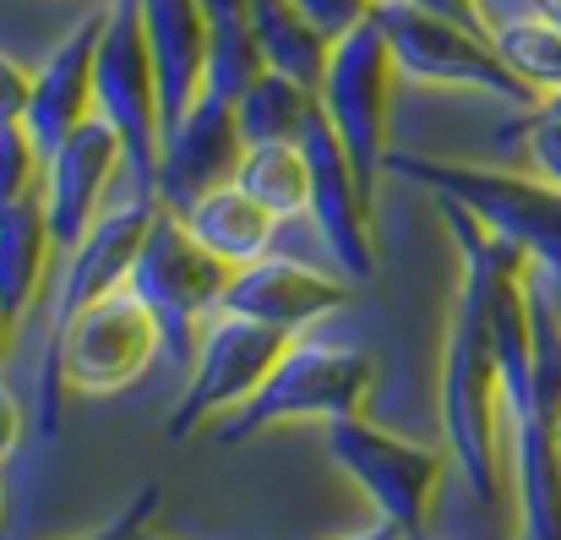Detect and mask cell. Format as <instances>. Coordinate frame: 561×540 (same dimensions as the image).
Returning a JSON list of instances; mask_svg holds the SVG:
<instances>
[{
    "label": "cell",
    "instance_id": "obj_10",
    "mask_svg": "<svg viewBox=\"0 0 561 540\" xmlns=\"http://www.w3.org/2000/svg\"><path fill=\"white\" fill-rule=\"evenodd\" d=\"M284 350H289V334L251 323V317H234V312H218L196 339L186 387H181V398L164 420V437L186 442L196 431H207L213 420H224L229 409H240L267 382V371L278 365Z\"/></svg>",
    "mask_w": 561,
    "mask_h": 540
},
{
    "label": "cell",
    "instance_id": "obj_19",
    "mask_svg": "<svg viewBox=\"0 0 561 540\" xmlns=\"http://www.w3.org/2000/svg\"><path fill=\"white\" fill-rule=\"evenodd\" d=\"M181 218H186L191 235H196L218 262H229V268L262 262V257L273 251V229H278V218H273L262 202H251L234 180L218 185V191H207V196H196Z\"/></svg>",
    "mask_w": 561,
    "mask_h": 540
},
{
    "label": "cell",
    "instance_id": "obj_5",
    "mask_svg": "<svg viewBox=\"0 0 561 540\" xmlns=\"http://www.w3.org/2000/svg\"><path fill=\"white\" fill-rule=\"evenodd\" d=\"M229 279H234V268L218 262L186 229V218L159 202V213H153V224H148V240H142L137 262H131L126 290L153 312V323H159V334H164V360H170V365L191 371L196 339H202V328L218 317Z\"/></svg>",
    "mask_w": 561,
    "mask_h": 540
},
{
    "label": "cell",
    "instance_id": "obj_9",
    "mask_svg": "<svg viewBox=\"0 0 561 540\" xmlns=\"http://www.w3.org/2000/svg\"><path fill=\"white\" fill-rule=\"evenodd\" d=\"M392 82H398V66H392V49H387V33L376 22V11L350 27L333 55H328V71H322V110L355 165V176L366 185V196H376V180L387 176V121H392Z\"/></svg>",
    "mask_w": 561,
    "mask_h": 540
},
{
    "label": "cell",
    "instance_id": "obj_31",
    "mask_svg": "<svg viewBox=\"0 0 561 540\" xmlns=\"http://www.w3.org/2000/svg\"><path fill=\"white\" fill-rule=\"evenodd\" d=\"M22 431H27V409H22V398H16V393L0 382V464L16 453Z\"/></svg>",
    "mask_w": 561,
    "mask_h": 540
},
{
    "label": "cell",
    "instance_id": "obj_38",
    "mask_svg": "<svg viewBox=\"0 0 561 540\" xmlns=\"http://www.w3.org/2000/svg\"><path fill=\"white\" fill-rule=\"evenodd\" d=\"M0 519H5V497H0Z\"/></svg>",
    "mask_w": 561,
    "mask_h": 540
},
{
    "label": "cell",
    "instance_id": "obj_36",
    "mask_svg": "<svg viewBox=\"0 0 561 540\" xmlns=\"http://www.w3.org/2000/svg\"><path fill=\"white\" fill-rule=\"evenodd\" d=\"M546 110H557V115H561V88L551 93V99H546Z\"/></svg>",
    "mask_w": 561,
    "mask_h": 540
},
{
    "label": "cell",
    "instance_id": "obj_15",
    "mask_svg": "<svg viewBox=\"0 0 561 540\" xmlns=\"http://www.w3.org/2000/svg\"><path fill=\"white\" fill-rule=\"evenodd\" d=\"M339 306H350L344 273H322V268H306L289 257H262L251 268H234L218 312H234V317H251V323H267V328L300 339L311 323L333 317Z\"/></svg>",
    "mask_w": 561,
    "mask_h": 540
},
{
    "label": "cell",
    "instance_id": "obj_37",
    "mask_svg": "<svg viewBox=\"0 0 561 540\" xmlns=\"http://www.w3.org/2000/svg\"><path fill=\"white\" fill-rule=\"evenodd\" d=\"M557 448H561V415H557Z\"/></svg>",
    "mask_w": 561,
    "mask_h": 540
},
{
    "label": "cell",
    "instance_id": "obj_16",
    "mask_svg": "<svg viewBox=\"0 0 561 540\" xmlns=\"http://www.w3.org/2000/svg\"><path fill=\"white\" fill-rule=\"evenodd\" d=\"M99 33H104V5L88 11L49 55L44 66L33 71V99H27V137L38 143V154L49 159L82 121L99 115V99H93V55H99Z\"/></svg>",
    "mask_w": 561,
    "mask_h": 540
},
{
    "label": "cell",
    "instance_id": "obj_23",
    "mask_svg": "<svg viewBox=\"0 0 561 540\" xmlns=\"http://www.w3.org/2000/svg\"><path fill=\"white\" fill-rule=\"evenodd\" d=\"M234 185L262 202L273 218H295V213H311V170H306V148L300 143H262V148H245Z\"/></svg>",
    "mask_w": 561,
    "mask_h": 540
},
{
    "label": "cell",
    "instance_id": "obj_24",
    "mask_svg": "<svg viewBox=\"0 0 561 540\" xmlns=\"http://www.w3.org/2000/svg\"><path fill=\"white\" fill-rule=\"evenodd\" d=\"M491 44L507 60L513 77H524L540 99H551L561 88V27L546 16H507L491 22Z\"/></svg>",
    "mask_w": 561,
    "mask_h": 540
},
{
    "label": "cell",
    "instance_id": "obj_2",
    "mask_svg": "<svg viewBox=\"0 0 561 540\" xmlns=\"http://www.w3.org/2000/svg\"><path fill=\"white\" fill-rule=\"evenodd\" d=\"M387 176H403L425 191H436V202H458L469 207L496 240L529 251L535 273H546L561 284V191L535 180L529 170H496V165H463V159H436V154H387Z\"/></svg>",
    "mask_w": 561,
    "mask_h": 540
},
{
    "label": "cell",
    "instance_id": "obj_22",
    "mask_svg": "<svg viewBox=\"0 0 561 540\" xmlns=\"http://www.w3.org/2000/svg\"><path fill=\"white\" fill-rule=\"evenodd\" d=\"M207 11V93L240 99L267 66L251 27V0H202Z\"/></svg>",
    "mask_w": 561,
    "mask_h": 540
},
{
    "label": "cell",
    "instance_id": "obj_3",
    "mask_svg": "<svg viewBox=\"0 0 561 540\" xmlns=\"http://www.w3.org/2000/svg\"><path fill=\"white\" fill-rule=\"evenodd\" d=\"M371 387H376V360L366 350L300 334V339H289V350L267 371V382L240 409L213 420L207 437L218 448H240L256 431L284 426V420H322V426H333V420L366 415Z\"/></svg>",
    "mask_w": 561,
    "mask_h": 540
},
{
    "label": "cell",
    "instance_id": "obj_14",
    "mask_svg": "<svg viewBox=\"0 0 561 540\" xmlns=\"http://www.w3.org/2000/svg\"><path fill=\"white\" fill-rule=\"evenodd\" d=\"M240 159H245V137H240V121H234V99L202 93L186 110V121L164 137L153 196L170 213H186L196 196L229 185Z\"/></svg>",
    "mask_w": 561,
    "mask_h": 540
},
{
    "label": "cell",
    "instance_id": "obj_4",
    "mask_svg": "<svg viewBox=\"0 0 561 540\" xmlns=\"http://www.w3.org/2000/svg\"><path fill=\"white\" fill-rule=\"evenodd\" d=\"M159 213V196L137 191L126 207H110L66 257H60V284L49 295V334H44V356H38V387H33V431L44 442L60 437V404H66V376H60V339L66 328L104 301L110 290H121L131 279V262L148 240V224Z\"/></svg>",
    "mask_w": 561,
    "mask_h": 540
},
{
    "label": "cell",
    "instance_id": "obj_7",
    "mask_svg": "<svg viewBox=\"0 0 561 540\" xmlns=\"http://www.w3.org/2000/svg\"><path fill=\"white\" fill-rule=\"evenodd\" d=\"M328 459L366 492L376 519L398 525L409 540H425L442 475H447V453L414 437H398L387 426H376L366 415L333 420L328 426Z\"/></svg>",
    "mask_w": 561,
    "mask_h": 540
},
{
    "label": "cell",
    "instance_id": "obj_35",
    "mask_svg": "<svg viewBox=\"0 0 561 540\" xmlns=\"http://www.w3.org/2000/svg\"><path fill=\"white\" fill-rule=\"evenodd\" d=\"M142 540H181V536H164L159 525H148V530H142Z\"/></svg>",
    "mask_w": 561,
    "mask_h": 540
},
{
    "label": "cell",
    "instance_id": "obj_18",
    "mask_svg": "<svg viewBox=\"0 0 561 540\" xmlns=\"http://www.w3.org/2000/svg\"><path fill=\"white\" fill-rule=\"evenodd\" d=\"M55 257H60V246L49 235V213H44L38 191L0 207V306H5L11 323L27 317V306L38 301Z\"/></svg>",
    "mask_w": 561,
    "mask_h": 540
},
{
    "label": "cell",
    "instance_id": "obj_34",
    "mask_svg": "<svg viewBox=\"0 0 561 540\" xmlns=\"http://www.w3.org/2000/svg\"><path fill=\"white\" fill-rule=\"evenodd\" d=\"M11 334H16V323H11L5 306H0V365H5V356H11Z\"/></svg>",
    "mask_w": 561,
    "mask_h": 540
},
{
    "label": "cell",
    "instance_id": "obj_1",
    "mask_svg": "<svg viewBox=\"0 0 561 540\" xmlns=\"http://www.w3.org/2000/svg\"><path fill=\"white\" fill-rule=\"evenodd\" d=\"M447 235L458 246V295L447 312V339H442V437L458 470L469 475V492L496 508L502 503V365H496V334H491V279L502 240L458 202H442Z\"/></svg>",
    "mask_w": 561,
    "mask_h": 540
},
{
    "label": "cell",
    "instance_id": "obj_21",
    "mask_svg": "<svg viewBox=\"0 0 561 540\" xmlns=\"http://www.w3.org/2000/svg\"><path fill=\"white\" fill-rule=\"evenodd\" d=\"M317 115V88L284 77V71H262L240 99H234V121H240V137L245 148H262V143H300L306 126Z\"/></svg>",
    "mask_w": 561,
    "mask_h": 540
},
{
    "label": "cell",
    "instance_id": "obj_6",
    "mask_svg": "<svg viewBox=\"0 0 561 540\" xmlns=\"http://www.w3.org/2000/svg\"><path fill=\"white\" fill-rule=\"evenodd\" d=\"M93 99H99V115L126 143L131 185L153 196L164 121H159V71H153L148 27H142V0L104 5V33H99V55H93Z\"/></svg>",
    "mask_w": 561,
    "mask_h": 540
},
{
    "label": "cell",
    "instance_id": "obj_8",
    "mask_svg": "<svg viewBox=\"0 0 561 540\" xmlns=\"http://www.w3.org/2000/svg\"><path fill=\"white\" fill-rule=\"evenodd\" d=\"M376 22L387 33L398 77H414V82H431V88H474V93H491V99L524 104V110L546 104L524 77L507 71V60L496 55L491 33L458 27L447 16H425V11H414L403 0H376Z\"/></svg>",
    "mask_w": 561,
    "mask_h": 540
},
{
    "label": "cell",
    "instance_id": "obj_17",
    "mask_svg": "<svg viewBox=\"0 0 561 540\" xmlns=\"http://www.w3.org/2000/svg\"><path fill=\"white\" fill-rule=\"evenodd\" d=\"M142 27L159 71V121L170 137L207 93V11L202 0H142Z\"/></svg>",
    "mask_w": 561,
    "mask_h": 540
},
{
    "label": "cell",
    "instance_id": "obj_33",
    "mask_svg": "<svg viewBox=\"0 0 561 540\" xmlns=\"http://www.w3.org/2000/svg\"><path fill=\"white\" fill-rule=\"evenodd\" d=\"M339 540H409L398 525H387V519H376V525H366V530H355V536H339Z\"/></svg>",
    "mask_w": 561,
    "mask_h": 540
},
{
    "label": "cell",
    "instance_id": "obj_27",
    "mask_svg": "<svg viewBox=\"0 0 561 540\" xmlns=\"http://www.w3.org/2000/svg\"><path fill=\"white\" fill-rule=\"evenodd\" d=\"M153 514H159V486H142V492H131L121 503V514H110L93 536H77V540H142V530L153 525ZM0 540H16V536H0Z\"/></svg>",
    "mask_w": 561,
    "mask_h": 540
},
{
    "label": "cell",
    "instance_id": "obj_13",
    "mask_svg": "<svg viewBox=\"0 0 561 540\" xmlns=\"http://www.w3.org/2000/svg\"><path fill=\"white\" fill-rule=\"evenodd\" d=\"M115 176H131V170H126V143H121V132H115L104 115L82 121V126L44 159L38 196H44L49 235H55L60 257L104 218V196H110Z\"/></svg>",
    "mask_w": 561,
    "mask_h": 540
},
{
    "label": "cell",
    "instance_id": "obj_20",
    "mask_svg": "<svg viewBox=\"0 0 561 540\" xmlns=\"http://www.w3.org/2000/svg\"><path fill=\"white\" fill-rule=\"evenodd\" d=\"M251 27H256V49H262L267 71H284L306 88H322L333 38L295 0H251Z\"/></svg>",
    "mask_w": 561,
    "mask_h": 540
},
{
    "label": "cell",
    "instance_id": "obj_11",
    "mask_svg": "<svg viewBox=\"0 0 561 540\" xmlns=\"http://www.w3.org/2000/svg\"><path fill=\"white\" fill-rule=\"evenodd\" d=\"M159 356H164V334H159L153 312L121 284V290L93 301L66 328V339H60V376H66V393L110 398V393L137 387L153 371Z\"/></svg>",
    "mask_w": 561,
    "mask_h": 540
},
{
    "label": "cell",
    "instance_id": "obj_32",
    "mask_svg": "<svg viewBox=\"0 0 561 540\" xmlns=\"http://www.w3.org/2000/svg\"><path fill=\"white\" fill-rule=\"evenodd\" d=\"M485 22H507V16H546L561 27V0H480Z\"/></svg>",
    "mask_w": 561,
    "mask_h": 540
},
{
    "label": "cell",
    "instance_id": "obj_26",
    "mask_svg": "<svg viewBox=\"0 0 561 540\" xmlns=\"http://www.w3.org/2000/svg\"><path fill=\"white\" fill-rule=\"evenodd\" d=\"M518 137H524V170L561 191V115L540 104V110L518 126Z\"/></svg>",
    "mask_w": 561,
    "mask_h": 540
},
{
    "label": "cell",
    "instance_id": "obj_30",
    "mask_svg": "<svg viewBox=\"0 0 561 540\" xmlns=\"http://www.w3.org/2000/svg\"><path fill=\"white\" fill-rule=\"evenodd\" d=\"M403 5H414V11H425V16H447V22L474 27V33H491V22H485L480 0H403Z\"/></svg>",
    "mask_w": 561,
    "mask_h": 540
},
{
    "label": "cell",
    "instance_id": "obj_29",
    "mask_svg": "<svg viewBox=\"0 0 561 540\" xmlns=\"http://www.w3.org/2000/svg\"><path fill=\"white\" fill-rule=\"evenodd\" d=\"M33 99V71L11 55H0V121H22Z\"/></svg>",
    "mask_w": 561,
    "mask_h": 540
},
{
    "label": "cell",
    "instance_id": "obj_25",
    "mask_svg": "<svg viewBox=\"0 0 561 540\" xmlns=\"http://www.w3.org/2000/svg\"><path fill=\"white\" fill-rule=\"evenodd\" d=\"M38 180H44V154H38V143L27 137L22 121H0V207L33 196Z\"/></svg>",
    "mask_w": 561,
    "mask_h": 540
},
{
    "label": "cell",
    "instance_id": "obj_12",
    "mask_svg": "<svg viewBox=\"0 0 561 540\" xmlns=\"http://www.w3.org/2000/svg\"><path fill=\"white\" fill-rule=\"evenodd\" d=\"M300 148H306V170H311V213L306 218L317 224V235H322L328 257L339 262V273L350 284H366L376 273L371 196H366V185L355 176V165H350V154H344L322 99H317V115H311Z\"/></svg>",
    "mask_w": 561,
    "mask_h": 540
},
{
    "label": "cell",
    "instance_id": "obj_28",
    "mask_svg": "<svg viewBox=\"0 0 561 540\" xmlns=\"http://www.w3.org/2000/svg\"><path fill=\"white\" fill-rule=\"evenodd\" d=\"M295 5H300V11H306L333 44H339L350 27H360V22L376 11V0H295Z\"/></svg>",
    "mask_w": 561,
    "mask_h": 540
}]
</instances>
